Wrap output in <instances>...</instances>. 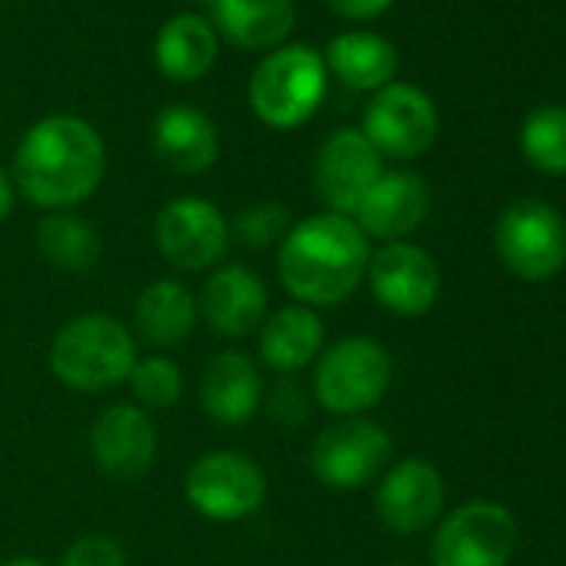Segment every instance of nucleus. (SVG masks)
<instances>
[{"mask_svg": "<svg viewBox=\"0 0 566 566\" xmlns=\"http://www.w3.org/2000/svg\"><path fill=\"white\" fill-rule=\"evenodd\" d=\"M516 549V520L506 506L473 500L457 506L433 533V566H506Z\"/></svg>", "mask_w": 566, "mask_h": 566, "instance_id": "nucleus-8", "label": "nucleus"}, {"mask_svg": "<svg viewBox=\"0 0 566 566\" xmlns=\"http://www.w3.org/2000/svg\"><path fill=\"white\" fill-rule=\"evenodd\" d=\"M311 400H307V394L294 384V380H280L273 390H270V413H273V420L276 423H283V427H297V423H304L307 420V407Z\"/></svg>", "mask_w": 566, "mask_h": 566, "instance_id": "nucleus-30", "label": "nucleus"}, {"mask_svg": "<svg viewBox=\"0 0 566 566\" xmlns=\"http://www.w3.org/2000/svg\"><path fill=\"white\" fill-rule=\"evenodd\" d=\"M324 324L317 311L291 304L273 311L260 324V360L276 374H297L321 357Z\"/></svg>", "mask_w": 566, "mask_h": 566, "instance_id": "nucleus-22", "label": "nucleus"}, {"mask_svg": "<svg viewBox=\"0 0 566 566\" xmlns=\"http://www.w3.org/2000/svg\"><path fill=\"white\" fill-rule=\"evenodd\" d=\"M427 210H430V187L423 184V177L410 170H394L370 187L354 220L367 237L397 243L423 223Z\"/></svg>", "mask_w": 566, "mask_h": 566, "instance_id": "nucleus-17", "label": "nucleus"}, {"mask_svg": "<svg viewBox=\"0 0 566 566\" xmlns=\"http://www.w3.org/2000/svg\"><path fill=\"white\" fill-rule=\"evenodd\" d=\"M500 263L520 280H549L566 263V223L543 200H516L493 230Z\"/></svg>", "mask_w": 566, "mask_h": 566, "instance_id": "nucleus-6", "label": "nucleus"}, {"mask_svg": "<svg viewBox=\"0 0 566 566\" xmlns=\"http://www.w3.org/2000/svg\"><path fill=\"white\" fill-rule=\"evenodd\" d=\"M150 140L160 164L184 177L207 174L220 157V137L213 120L190 104L164 107L154 120Z\"/></svg>", "mask_w": 566, "mask_h": 566, "instance_id": "nucleus-18", "label": "nucleus"}, {"mask_svg": "<svg viewBox=\"0 0 566 566\" xmlns=\"http://www.w3.org/2000/svg\"><path fill=\"white\" fill-rule=\"evenodd\" d=\"M140 410H170L184 397V374L170 357H144L127 377Z\"/></svg>", "mask_w": 566, "mask_h": 566, "instance_id": "nucleus-27", "label": "nucleus"}, {"mask_svg": "<svg viewBox=\"0 0 566 566\" xmlns=\"http://www.w3.org/2000/svg\"><path fill=\"white\" fill-rule=\"evenodd\" d=\"M217 38L240 51H276L287 44L297 8L294 0H217L210 8Z\"/></svg>", "mask_w": 566, "mask_h": 566, "instance_id": "nucleus-20", "label": "nucleus"}, {"mask_svg": "<svg viewBox=\"0 0 566 566\" xmlns=\"http://www.w3.org/2000/svg\"><path fill=\"white\" fill-rule=\"evenodd\" d=\"M384 177V157L364 137V130H334L314 160V184L334 213L354 217L370 187Z\"/></svg>", "mask_w": 566, "mask_h": 566, "instance_id": "nucleus-12", "label": "nucleus"}, {"mask_svg": "<svg viewBox=\"0 0 566 566\" xmlns=\"http://www.w3.org/2000/svg\"><path fill=\"white\" fill-rule=\"evenodd\" d=\"M61 566H127V553L120 549L117 539L91 533L67 546Z\"/></svg>", "mask_w": 566, "mask_h": 566, "instance_id": "nucleus-29", "label": "nucleus"}, {"mask_svg": "<svg viewBox=\"0 0 566 566\" xmlns=\"http://www.w3.org/2000/svg\"><path fill=\"white\" fill-rule=\"evenodd\" d=\"M4 566H48V563L38 559V556H14V559H8Z\"/></svg>", "mask_w": 566, "mask_h": 566, "instance_id": "nucleus-33", "label": "nucleus"}, {"mask_svg": "<svg viewBox=\"0 0 566 566\" xmlns=\"http://www.w3.org/2000/svg\"><path fill=\"white\" fill-rule=\"evenodd\" d=\"M523 157L543 174H566V107H536L520 127Z\"/></svg>", "mask_w": 566, "mask_h": 566, "instance_id": "nucleus-26", "label": "nucleus"}, {"mask_svg": "<svg viewBox=\"0 0 566 566\" xmlns=\"http://www.w3.org/2000/svg\"><path fill=\"white\" fill-rule=\"evenodd\" d=\"M327 77L324 54L307 44H283L253 67L247 97L260 124L273 130H297L321 111Z\"/></svg>", "mask_w": 566, "mask_h": 566, "instance_id": "nucleus-4", "label": "nucleus"}, {"mask_svg": "<svg viewBox=\"0 0 566 566\" xmlns=\"http://www.w3.org/2000/svg\"><path fill=\"white\" fill-rule=\"evenodd\" d=\"M394 364L387 350L370 337H344L317 357L314 397L324 410L357 417L377 407L390 387Z\"/></svg>", "mask_w": 566, "mask_h": 566, "instance_id": "nucleus-5", "label": "nucleus"}, {"mask_svg": "<svg viewBox=\"0 0 566 566\" xmlns=\"http://www.w3.org/2000/svg\"><path fill=\"white\" fill-rule=\"evenodd\" d=\"M48 360L64 387L104 394L130 377L137 364V344L117 317L81 314L57 331Z\"/></svg>", "mask_w": 566, "mask_h": 566, "instance_id": "nucleus-3", "label": "nucleus"}, {"mask_svg": "<svg viewBox=\"0 0 566 566\" xmlns=\"http://www.w3.org/2000/svg\"><path fill=\"white\" fill-rule=\"evenodd\" d=\"M447 490L443 476L433 463L427 460H400L390 467L377 486V516L387 530L410 536L423 533L443 510Z\"/></svg>", "mask_w": 566, "mask_h": 566, "instance_id": "nucleus-15", "label": "nucleus"}, {"mask_svg": "<svg viewBox=\"0 0 566 566\" xmlns=\"http://www.w3.org/2000/svg\"><path fill=\"white\" fill-rule=\"evenodd\" d=\"M291 210L276 203V200H263V203H250L243 207L233 223H230V237H237L240 243H247L250 250H263L270 243H283V237L291 233Z\"/></svg>", "mask_w": 566, "mask_h": 566, "instance_id": "nucleus-28", "label": "nucleus"}, {"mask_svg": "<svg viewBox=\"0 0 566 566\" xmlns=\"http://www.w3.org/2000/svg\"><path fill=\"white\" fill-rule=\"evenodd\" d=\"M38 247L44 260L64 273H91L101 260V233L74 210H54L38 227Z\"/></svg>", "mask_w": 566, "mask_h": 566, "instance_id": "nucleus-25", "label": "nucleus"}, {"mask_svg": "<svg viewBox=\"0 0 566 566\" xmlns=\"http://www.w3.org/2000/svg\"><path fill=\"white\" fill-rule=\"evenodd\" d=\"M197 4H203V8H213V4H217V0H197Z\"/></svg>", "mask_w": 566, "mask_h": 566, "instance_id": "nucleus-34", "label": "nucleus"}, {"mask_svg": "<svg viewBox=\"0 0 566 566\" xmlns=\"http://www.w3.org/2000/svg\"><path fill=\"white\" fill-rule=\"evenodd\" d=\"M367 276L374 297L400 317L427 314L440 294V270L433 256L417 243H403V240L384 243L377 253H370Z\"/></svg>", "mask_w": 566, "mask_h": 566, "instance_id": "nucleus-13", "label": "nucleus"}, {"mask_svg": "<svg viewBox=\"0 0 566 566\" xmlns=\"http://www.w3.org/2000/svg\"><path fill=\"white\" fill-rule=\"evenodd\" d=\"M327 4L347 21H374L394 4V0H327Z\"/></svg>", "mask_w": 566, "mask_h": 566, "instance_id": "nucleus-31", "label": "nucleus"}, {"mask_svg": "<svg viewBox=\"0 0 566 566\" xmlns=\"http://www.w3.org/2000/svg\"><path fill=\"white\" fill-rule=\"evenodd\" d=\"M390 437L374 420L347 417L331 423L311 450L314 476L331 490H357L370 483L390 460Z\"/></svg>", "mask_w": 566, "mask_h": 566, "instance_id": "nucleus-10", "label": "nucleus"}, {"mask_svg": "<svg viewBox=\"0 0 566 566\" xmlns=\"http://www.w3.org/2000/svg\"><path fill=\"white\" fill-rule=\"evenodd\" d=\"M220 38L210 18L200 14H174L154 41V64L167 81L193 84L207 77L217 64Z\"/></svg>", "mask_w": 566, "mask_h": 566, "instance_id": "nucleus-21", "label": "nucleus"}, {"mask_svg": "<svg viewBox=\"0 0 566 566\" xmlns=\"http://www.w3.org/2000/svg\"><path fill=\"white\" fill-rule=\"evenodd\" d=\"M14 200H18V187H14L11 174H4V167H0V220L11 217Z\"/></svg>", "mask_w": 566, "mask_h": 566, "instance_id": "nucleus-32", "label": "nucleus"}, {"mask_svg": "<svg viewBox=\"0 0 566 566\" xmlns=\"http://www.w3.org/2000/svg\"><path fill=\"white\" fill-rule=\"evenodd\" d=\"M370 243L354 217L314 213L291 227L276 253L280 283L287 294L317 311L344 304L367 276Z\"/></svg>", "mask_w": 566, "mask_h": 566, "instance_id": "nucleus-2", "label": "nucleus"}, {"mask_svg": "<svg viewBox=\"0 0 566 566\" xmlns=\"http://www.w3.org/2000/svg\"><path fill=\"white\" fill-rule=\"evenodd\" d=\"M324 64H327V74H334L350 91H374L377 94L380 87L394 84L397 51L384 34L347 31L327 44Z\"/></svg>", "mask_w": 566, "mask_h": 566, "instance_id": "nucleus-23", "label": "nucleus"}, {"mask_svg": "<svg viewBox=\"0 0 566 566\" xmlns=\"http://www.w3.org/2000/svg\"><path fill=\"white\" fill-rule=\"evenodd\" d=\"M390 566H410V563H390Z\"/></svg>", "mask_w": 566, "mask_h": 566, "instance_id": "nucleus-35", "label": "nucleus"}, {"mask_svg": "<svg viewBox=\"0 0 566 566\" xmlns=\"http://www.w3.org/2000/svg\"><path fill=\"white\" fill-rule=\"evenodd\" d=\"M263 403V380L253 357L240 350L217 354L200 377V407L220 427L247 423Z\"/></svg>", "mask_w": 566, "mask_h": 566, "instance_id": "nucleus-19", "label": "nucleus"}, {"mask_svg": "<svg viewBox=\"0 0 566 566\" xmlns=\"http://www.w3.org/2000/svg\"><path fill=\"white\" fill-rule=\"evenodd\" d=\"M91 453L101 473L114 480H140L157 457V430L137 403H114L101 410L91 427Z\"/></svg>", "mask_w": 566, "mask_h": 566, "instance_id": "nucleus-14", "label": "nucleus"}, {"mask_svg": "<svg viewBox=\"0 0 566 566\" xmlns=\"http://www.w3.org/2000/svg\"><path fill=\"white\" fill-rule=\"evenodd\" d=\"M360 130L380 157L413 160L437 140V104L417 84H387L367 104Z\"/></svg>", "mask_w": 566, "mask_h": 566, "instance_id": "nucleus-9", "label": "nucleus"}, {"mask_svg": "<svg viewBox=\"0 0 566 566\" xmlns=\"http://www.w3.org/2000/svg\"><path fill=\"white\" fill-rule=\"evenodd\" d=\"M197 314L220 337H247L266 321V287L263 280L243 266L230 263L207 276L203 294L197 301Z\"/></svg>", "mask_w": 566, "mask_h": 566, "instance_id": "nucleus-16", "label": "nucleus"}, {"mask_svg": "<svg viewBox=\"0 0 566 566\" xmlns=\"http://www.w3.org/2000/svg\"><path fill=\"white\" fill-rule=\"evenodd\" d=\"M184 496L200 516L213 523H237L263 506L266 480L250 457L237 450H210L187 470Z\"/></svg>", "mask_w": 566, "mask_h": 566, "instance_id": "nucleus-7", "label": "nucleus"}, {"mask_svg": "<svg viewBox=\"0 0 566 566\" xmlns=\"http://www.w3.org/2000/svg\"><path fill=\"white\" fill-rule=\"evenodd\" d=\"M107 174V147L97 127L77 114L38 120L14 150V187L44 210H74L91 200Z\"/></svg>", "mask_w": 566, "mask_h": 566, "instance_id": "nucleus-1", "label": "nucleus"}, {"mask_svg": "<svg viewBox=\"0 0 566 566\" xmlns=\"http://www.w3.org/2000/svg\"><path fill=\"white\" fill-rule=\"evenodd\" d=\"M137 334L154 347H177L197 327V297L180 280H154L134 307Z\"/></svg>", "mask_w": 566, "mask_h": 566, "instance_id": "nucleus-24", "label": "nucleus"}, {"mask_svg": "<svg viewBox=\"0 0 566 566\" xmlns=\"http://www.w3.org/2000/svg\"><path fill=\"white\" fill-rule=\"evenodd\" d=\"M160 256L177 270H210L230 247V223L203 197H177L154 220Z\"/></svg>", "mask_w": 566, "mask_h": 566, "instance_id": "nucleus-11", "label": "nucleus"}]
</instances>
